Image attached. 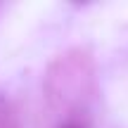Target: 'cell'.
<instances>
[{
    "label": "cell",
    "instance_id": "6da1fadb",
    "mask_svg": "<svg viewBox=\"0 0 128 128\" xmlns=\"http://www.w3.org/2000/svg\"><path fill=\"white\" fill-rule=\"evenodd\" d=\"M0 128H22V126H19L17 114L12 112L10 102L5 100L2 95H0Z\"/></svg>",
    "mask_w": 128,
    "mask_h": 128
},
{
    "label": "cell",
    "instance_id": "7a4b0ae2",
    "mask_svg": "<svg viewBox=\"0 0 128 128\" xmlns=\"http://www.w3.org/2000/svg\"><path fill=\"white\" fill-rule=\"evenodd\" d=\"M62 128H81V126H76V124H66V126H62Z\"/></svg>",
    "mask_w": 128,
    "mask_h": 128
}]
</instances>
